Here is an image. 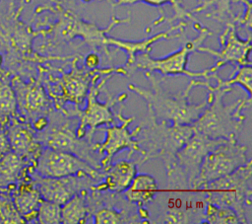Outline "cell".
<instances>
[{
  "instance_id": "6da1fadb",
  "label": "cell",
  "mask_w": 252,
  "mask_h": 224,
  "mask_svg": "<svg viewBox=\"0 0 252 224\" xmlns=\"http://www.w3.org/2000/svg\"><path fill=\"white\" fill-rule=\"evenodd\" d=\"M196 87L206 88L209 93L206 98L208 101L207 107L192 123L194 130L212 139L237 140L246 119L242 111L250 106L252 99H240L233 104L224 105L222 98L231 92L232 88L218 89L211 85L210 80L206 79H191L183 92L189 95L191 90Z\"/></svg>"
},
{
  "instance_id": "7a4b0ae2",
  "label": "cell",
  "mask_w": 252,
  "mask_h": 224,
  "mask_svg": "<svg viewBox=\"0 0 252 224\" xmlns=\"http://www.w3.org/2000/svg\"><path fill=\"white\" fill-rule=\"evenodd\" d=\"M137 127L136 139L144 152L136 160L138 165L159 158L166 173L174 168L176 153L195 131L192 124H167L165 120H158L148 106L146 117Z\"/></svg>"
},
{
  "instance_id": "3957f363",
  "label": "cell",
  "mask_w": 252,
  "mask_h": 224,
  "mask_svg": "<svg viewBox=\"0 0 252 224\" xmlns=\"http://www.w3.org/2000/svg\"><path fill=\"white\" fill-rule=\"evenodd\" d=\"M144 75L150 82L151 89L136 84H129L128 89L146 101L158 120L170 121L174 124H192L208 105L207 99L200 104H192L189 102L188 94H173L167 91L161 85L163 79H158L155 72L145 71Z\"/></svg>"
},
{
  "instance_id": "277c9868",
  "label": "cell",
  "mask_w": 252,
  "mask_h": 224,
  "mask_svg": "<svg viewBox=\"0 0 252 224\" xmlns=\"http://www.w3.org/2000/svg\"><path fill=\"white\" fill-rule=\"evenodd\" d=\"M212 33L209 29L202 27L199 30V35L194 39L186 40L182 46L170 54L161 58H153L149 52L138 53L135 56L134 61L129 65H121L116 67L115 73L121 76L130 77L138 70H144L148 72H158L162 75L164 80L166 77L185 75L192 78H202L206 80L211 79V74L214 73L211 68L203 71L195 72L187 69L189 55L195 52L197 48L202 45L203 41L211 36Z\"/></svg>"
},
{
  "instance_id": "5b68a950",
  "label": "cell",
  "mask_w": 252,
  "mask_h": 224,
  "mask_svg": "<svg viewBox=\"0 0 252 224\" xmlns=\"http://www.w3.org/2000/svg\"><path fill=\"white\" fill-rule=\"evenodd\" d=\"M113 74H98L93 81L88 95L87 106L84 110L75 108L72 111L63 110L61 112L68 116H78L79 125L76 129V135L79 138H88L92 141V136L99 126L116 123V114L113 113L112 108L121 102H125L128 95L122 93L119 96L113 97L108 91L103 88L106 81Z\"/></svg>"
},
{
  "instance_id": "8992f818",
  "label": "cell",
  "mask_w": 252,
  "mask_h": 224,
  "mask_svg": "<svg viewBox=\"0 0 252 224\" xmlns=\"http://www.w3.org/2000/svg\"><path fill=\"white\" fill-rule=\"evenodd\" d=\"M251 165L252 161L250 159L232 173L203 185L194 193L203 194L205 202L231 208L237 214L240 223L247 224L245 205L250 206L252 203V190L250 187Z\"/></svg>"
},
{
  "instance_id": "52a82bcc",
  "label": "cell",
  "mask_w": 252,
  "mask_h": 224,
  "mask_svg": "<svg viewBox=\"0 0 252 224\" xmlns=\"http://www.w3.org/2000/svg\"><path fill=\"white\" fill-rule=\"evenodd\" d=\"M68 115L61 112L60 117L49 120L48 125L40 132H35L37 141L43 146L55 150L65 151L82 158L95 169L101 170L99 161L95 155L94 144L89 139L79 138L76 135L68 119Z\"/></svg>"
},
{
  "instance_id": "ba28073f",
  "label": "cell",
  "mask_w": 252,
  "mask_h": 224,
  "mask_svg": "<svg viewBox=\"0 0 252 224\" xmlns=\"http://www.w3.org/2000/svg\"><path fill=\"white\" fill-rule=\"evenodd\" d=\"M247 150L248 148L237 140H224L215 146L204 157L198 176L192 184L191 192L194 193L203 185L228 175L246 164L250 160Z\"/></svg>"
},
{
  "instance_id": "9c48e42d",
  "label": "cell",
  "mask_w": 252,
  "mask_h": 224,
  "mask_svg": "<svg viewBox=\"0 0 252 224\" xmlns=\"http://www.w3.org/2000/svg\"><path fill=\"white\" fill-rule=\"evenodd\" d=\"M77 60L72 61V69L62 73L61 77L55 79L54 85L48 87L49 95L54 100L55 109L62 112L66 103L79 108L87 98L89 89L94 79L98 74H115V67L108 68H78Z\"/></svg>"
},
{
  "instance_id": "30bf717a",
  "label": "cell",
  "mask_w": 252,
  "mask_h": 224,
  "mask_svg": "<svg viewBox=\"0 0 252 224\" xmlns=\"http://www.w3.org/2000/svg\"><path fill=\"white\" fill-rule=\"evenodd\" d=\"M130 18L118 19L114 16L111 19L110 24L104 28L100 29L94 23L87 22L81 19L77 14L69 10H63L59 7V19L55 25L54 32L63 41H69L76 37H81L84 41L96 52L98 49L109 55L107 49V37L106 34L115 26L123 23H128Z\"/></svg>"
},
{
  "instance_id": "8fae6325",
  "label": "cell",
  "mask_w": 252,
  "mask_h": 224,
  "mask_svg": "<svg viewBox=\"0 0 252 224\" xmlns=\"http://www.w3.org/2000/svg\"><path fill=\"white\" fill-rule=\"evenodd\" d=\"M32 171L41 177L48 178L86 174L97 183L103 179L102 170L95 169L75 154L48 147H42L34 161Z\"/></svg>"
},
{
  "instance_id": "7c38bea8",
  "label": "cell",
  "mask_w": 252,
  "mask_h": 224,
  "mask_svg": "<svg viewBox=\"0 0 252 224\" xmlns=\"http://www.w3.org/2000/svg\"><path fill=\"white\" fill-rule=\"evenodd\" d=\"M124 102L120 103V107L116 114V118L121 121L120 125H117L116 123L111 124L104 128L106 136L102 143H95L94 144V150L95 152L101 156L104 154L105 156L99 161V164L101 166V170L105 169L110 163L112 158L115 154L118 152L128 149V156L127 159H130L132 154L134 152H138L140 156H143L144 152L139 146L136 136L138 133V127L136 126L132 131H129L128 126L131 124V122L135 119L134 116H124L122 114V109L124 107Z\"/></svg>"
},
{
  "instance_id": "4fadbf2b",
  "label": "cell",
  "mask_w": 252,
  "mask_h": 224,
  "mask_svg": "<svg viewBox=\"0 0 252 224\" xmlns=\"http://www.w3.org/2000/svg\"><path fill=\"white\" fill-rule=\"evenodd\" d=\"M28 173L32 184L38 190L40 197L59 205H63L83 188L94 190V185L97 183L86 174L62 178L41 177L32 171V165L29 166Z\"/></svg>"
},
{
  "instance_id": "5bb4252c",
  "label": "cell",
  "mask_w": 252,
  "mask_h": 224,
  "mask_svg": "<svg viewBox=\"0 0 252 224\" xmlns=\"http://www.w3.org/2000/svg\"><path fill=\"white\" fill-rule=\"evenodd\" d=\"M220 44V50H215L209 47L200 45L196 51L205 52L217 58L214 66L210 67L213 72H218L226 64L236 66L251 65L249 54L251 51V36L246 39H242L237 36L235 25L233 22H226V28L219 37Z\"/></svg>"
},
{
  "instance_id": "9a60e30c",
  "label": "cell",
  "mask_w": 252,
  "mask_h": 224,
  "mask_svg": "<svg viewBox=\"0 0 252 224\" xmlns=\"http://www.w3.org/2000/svg\"><path fill=\"white\" fill-rule=\"evenodd\" d=\"M20 84V83H19ZM15 87L17 106L32 121L41 116H48L52 112L51 100L48 98L43 86L38 81L28 84L21 83Z\"/></svg>"
},
{
  "instance_id": "2e32d148",
  "label": "cell",
  "mask_w": 252,
  "mask_h": 224,
  "mask_svg": "<svg viewBox=\"0 0 252 224\" xmlns=\"http://www.w3.org/2000/svg\"><path fill=\"white\" fill-rule=\"evenodd\" d=\"M103 171L102 181L94 185V190L121 193L131 184L138 172V162L130 159L119 160L109 164Z\"/></svg>"
},
{
  "instance_id": "e0dca14e",
  "label": "cell",
  "mask_w": 252,
  "mask_h": 224,
  "mask_svg": "<svg viewBox=\"0 0 252 224\" xmlns=\"http://www.w3.org/2000/svg\"><path fill=\"white\" fill-rule=\"evenodd\" d=\"M10 195L16 209L26 223L35 222L37 208L42 198L32 184L29 173L14 187H10Z\"/></svg>"
},
{
  "instance_id": "ac0fdd59",
  "label": "cell",
  "mask_w": 252,
  "mask_h": 224,
  "mask_svg": "<svg viewBox=\"0 0 252 224\" xmlns=\"http://www.w3.org/2000/svg\"><path fill=\"white\" fill-rule=\"evenodd\" d=\"M6 135L10 149L33 165L43 147L37 141L34 130L26 124L15 122L8 127Z\"/></svg>"
},
{
  "instance_id": "d6986e66",
  "label": "cell",
  "mask_w": 252,
  "mask_h": 224,
  "mask_svg": "<svg viewBox=\"0 0 252 224\" xmlns=\"http://www.w3.org/2000/svg\"><path fill=\"white\" fill-rule=\"evenodd\" d=\"M186 27V24L184 22L171 27L170 29H168L165 32H160L153 37H150L146 39L140 40V41H130V40H123V39H119V38H115L112 37H107V45L108 46H115L117 48H120L122 50H124L127 53V61L125 65H129L131 64L134 59L135 56L138 53H142V52H149L151 50V47L154 43H156L157 41L162 40V39H170V38H177L182 37V32L181 33H175L173 34V32L175 31H180V30H184V28Z\"/></svg>"
},
{
  "instance_id": "ffe728a7",
  "label": "cell",
  "mask_w": 252,
  "mask_h": 224,
  "mask_svg": "<svg viewBox=\"0 0 252 224\" xmlns=\"http://www.w3.org/2000/svg\"><path fill=\"white\" fill-rule=\"evenodd\" d=\"M158 190V185L153 176L137 173L129 187L121 192V195L128 203L139 208L152 203L156 199Z\"/></svg>"
},
{
  "instance_id": "44dd1931",
  "label": "cell",
  "mask_w": 252,
  "mask_h": 224,
  "mask_svg": "<svg viewBox=\"0 0 252 224\" xmlns=\"http://www.w3.org/2000/svg\"><path fill=\"white\" fill-rule=\"evenodd\" d=\"M91 190L93 189L83 188L73 195L67 202L61 205V223H87L88 219H91Z\"/></svg>"
},
{
  "instance_id": "7402d4cb",
  "label": "cell",
  "mask_w": 252,
  "mask_h": 224,
  "mask_svg": "<svg viewBox=\"0 0 252 224\" xmlns=\"http://www.w3.org/2000/svg\"><path fill=\"white\" fill-rule=\"evenodd\" d=\"M29 165L32 164L12 150L0 156V187L9 188L18 184L28 175Z\"/></svg>"
},
{
  "instance_id": "603a6c76",
  "label": "cell",
  "mask_w": 252,
  "mask_h": 224,
  "mask_svg": "<svg viewBox=\"0 0 252 224\" xmlns=\"http://www.w3.org/2000/svg\"><path fill=\"white\" fill-rule=\"evenodd\" d=\"M83 1L91 2V1H101V0H83ZM136 3H146L148 5L155 6V7H161L164 4H170L172 6V8L174 10V17H171L169 19H165V18L160 17L159 19H157L156 21H154V23H153L154 27L158 26L159 24L164 23V22L170 23V22H172L176 19L181 20V19H184V18H187V19L193 21L196 30H198L202 26L200 24V22L192 16L191 12L185 10L181 6L179 0H115V2L111 3V6H112V8H114V7H117V6H120V5H131V4H136Z\"/></svg>"
},
{
  "instance_id": "cb8c5ba5",
  "label": "cell",
  "mask_w": 252,
  "mask_h": 224,
  "mask_svg": "<svg viewBox=\"0 0 252 224\" xmlns=\"http://www.w3.org/2000/svg\"><path fill=\"white\" fill-rule=\"evenodd\" d=\"M251 65L236 66L235 70L227 79H221L220 77H219L218 72H214L211 74V79H215L217 81V85L215 86V88H232V86L234 85H239L247 92L249 99H251Z\"/></svg>"
},
{
  "instance_id": "d4e9b609",
  "label": "cell",
  "mask_w": 252,
  "mask_h": 224,
  "mask_svg": "<svg viewBox=\"0 0 252 224\" xmlns=\"http://www.w3.org/2000/svg\"><path fill=\"white\" fill-rule=\"evenodd\" d=\"M92 223L95 224H118V223H140L139 215H129L124 210H118L111 206L101 207L91 215Z\"/></svg>"
},
{
  "instance_id": "484cf974",
  "label": "cell",
  "mask_w": 252,
  "mask_h": 224,
  "mask_svg": "<svg viewBox=\"0 0 252 224\" xmlns=\"http://www.w3.org/2000/svg\"><path fill=\"white\" fill-rule=\"evenodd\" d=\"M204 222L210 224H237L240 223V220L231 208L206 202L203 215Z\"/></svg>"
},
{
  "instance_id": "4316f807",
  "label": "cell",
  "mask_w": 252,
  "mask_h": 224,
  "mask_svg": "<svg viewBox=\"0 0 252 224\" xmlns=\"http://www.w3.org/2000/svg\"><path fill=\"white\" fill-rule=\"evenodd\" d=\"M16 110L15 91L5 79L0 78V123H5L7 118L14 116Z\"/></svg>"
},
{
  "instance_id": "83f0119b",
  "label": "cell",
  "mask_w": 252,
  "mask_h": 224,
  "mask_svg": "<svg viewBox=\"0 0 252 224\" xmlns=\"http://www.w3.org/2000/svg\"><path fill=\"white\" fill-rule=\"evenodd\" d=\"M0 221L1 223H26L16 209L10 195V187L0 189Z\"/></svg>"
},
{
  "instance_id": "f1b7e54d",
  "label": "cell",
  "mask_w": 252,
  "mask_h": 224,
  "mask_svg": "<svg viewBox=\"0 0 252 224\" xmlns=\"http://www.w3.org/2000/svg\"><path fill=\"white\" fill-rule=\"evenodd\" d=\"M35 222L40 224L61 223V205L41 199L37 208Z\"/></svg>"
},
{
  "instance_id": "f546056e",
  "label": "cell",
  "mask_w": 252,
  "mask_h": 224,
  "mask_svg": "<svg viewBox=\"0 0 252 224\" xmlns=\"http://www.w3.org/2000/svg\"><path fill=\"white\" fill-rule=\"evenodd\" d=\"M235 1H241V0H200V4L191 11V13L201 12L204 9H206L208 6L212 4L217 5L216 11L212 12L211 14H208L207 17H211L212 19L218 20V21H224L227 19V15H231L230 13V2ZM251 1V0H250Z\"/></svg>"
},
{
  "instance_id": "4dcf8cb0",
  "label": "cell",
  "mask_w": 252,
  "mask_h": 224,
  "mask_svg": "<svg viewBox=\"0 0 252 224\" xmlns=\"http://www.w3.org/2000/svg\"><path fill=\"white\" fill-rule=\"evenodd\" d=\"M98 64H99V56L96 52H92L86 56L85 66L87 68L94 69V68H97Z\"/></svg>"
},
{
  "instance_id": "1f68e13d",
  "label": "cell",
  "mask_w": 252,
  "mask_h": 224,
  "mask_svg": "<svg viewBox=\"0 0 252 224\" xmlns=\"http://www.w3.org/2000/svg\"><path fill=\"white\" fill-rule=\"evenodd\" d=\"M9 150H11V149H10V145H9V141H8L7 135H6V133H4L0 129V156L5 154Z\"/></svg>"
}]
</instances>
